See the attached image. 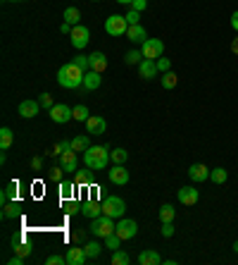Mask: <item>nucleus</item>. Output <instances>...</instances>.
Returning <instances> with one entry per match:
<instances>
[{"instance_id": "79ce46f5", "label": "nucleus", "mask_w": 238, "mask_h": 265, "mask_svg": "<svg viewBox=\"0 0 238 265\" xmlns=\"http://www.w3.org/2000/svg\"><path fill=\"white\" fill-rule=\"evenodd\" d=\"M155 63H157V70H160V74H164V72H169V70H171L169 57H157Z\"/></svg>"}, {"instance_id": "4d7b16f0", "label": "nucleus", "mask_w": 238, "mask_h": 265, "mask_svg": "<svg viewBox=\"0 0 238 265\" xmlns=\"http://www.w3.org/2000/svg\"><path fill=\"white\" fill-rule=\"evenodd\" d=\"M117 3H122V5H131L134 0H117Z\"/></svg>"}, {"instance_id": "473e14b6", "label": "nucleus", "mask_w": 238, "mask_h": 265, "mask_svg": "<svg viewBox=\"0 0 238 265\" xmlns=\"http://www.w3.org/2000/svg\"><path fill=\"white\" fill-rule=\"evenodd\" d=\"M102 249H105V246L98 244V241H89V244L83 246V251H86V256H89V258H98V256L102 253Z\"/></svg>"}, {"instance_id": "f3484780", "label": "nucleus", "mask_w": 238, "mask_h": 265, "mask_svg": "<svg viewBox=\"0 0 238 265\" xmlns=\"http://www.w3.org/2000/svg\"><path fill=\"white\" fill-rule=\"evenodd\" d=\"M126 38L134 43H145L148 41V31H145L141 24H131V27L126 29Z\"/></svg>"}, {"instance_id": "e433bc0d", "label": "nucleus", "mask_w": 238, "mask_h": 265, "mask_svg": "<svg viewBox=\"0 0 238 265\" xmlns=\"http://www.w3.org/2000/svg\"><path fill=\"white\" fill-rule=\"evenodd\" d=\"M177 84H179V77H177V74H174L171 70L164 72V74H162V86H164V89L169 91V89H174Z\"/></svg>"}, {"instance_id": "b1692460", "label": "nucleus", "mask_w": 238, "mask_h": 265, "mask_svg": "<svg viewBox=\"0 0 238 265\" xmlns=\"http://www.w3.org/2000/svg\"><path fill=\"white\" fill-rule=\"evenodd\" d=\"M12 249H14V253L17 256H24L27 258L29 253H31V244H27L21 237H12Z\"/></svg>"}, {"instance_id": "20e7f679", "label": "nucleus", "mask_w": 238, "mask_h": 265, "mask_svg": "<svg viewBox=\"0 0 238 265\" xmlns=\"http://www.w3.org/2000/svg\"><path fill=\"white\" fill-rule=\"evenodd\" d=\"M126 29H129V22L122 14H110L105 19V31L110 36H126Z\"/></svg>"}, {"instance_id": "864d4df0", "label": "nucleus", "mask_w": 238, "mask_h": 265, "mask_svg": "<svg viewBox=\"0 0 238 265\" xmlns=\"http://www.w3.org/2000/svg\"><path fill=\"white\" fill-rule=\"evenodd\" d=\"M231 27H233V31H238V10L231 14Z\"/></svg>"}, {"instance_id": "7c9ffc66", "label": "nucleus", "mask_w": 238, "mask_h": 265, "mask_svg": "<svg viewBox=\"0 0 238 265\" xmlns=\"http://www.w3.org/2000/svg\"><path fill=\"white\" fill-rule=\"evenodd\" d=\"M112 265H129L131 258H129V253L122 251V249H117V251H112V260H110Z\"/></svg>"}, {"instance_id": "72a5a7b5", "label": "nucleus", "mask_w": 238, "mask_h": 265, "mask_svg": "<svg viewBox=\"0 0 238 265\" xmlns=\"http://www.w3.org/2000/svg\"><path fill=\"white\" fill-rule=\"evenodd\" d=\"M19 215V203H7V206H3V220H12V217Z\"/></svg>"}, {"instance_id": "4c0bfd02", "label": "nucleus", "mask_w": 238, "mask_h": 265, "mask_svg": "<svg viewBox=\"0 0 238 265\" xmlns=\"http://www.w3.org/2000/svg\"><path fill=\"white\" fill-rule=\"evenodd\" d=\"M72 63H74L76 67H81L83 72H89V70H91V60H89V55H83V53H79V55L72 57Z\"/></svg>"}, {"instance_id": "bb28decb", "label": "nucleus", "mask_w": 238, "mask_h": 265, "mask_svg": "<svg viewBox=\"0 0 238 265\" xmlns=\"http://www.w3.org/2000/svg\"><path fill=\"white\" fill-rule=\"evenodd\" d=\"M12 141H14L12 129H10V127H3V129H0V148L7 151V148L12 146Z\"/></svg>"}, {"instance_id": "9d476101", "label": "nucleus", "mask_w": 238, "mask_h": 265, "mask_svg": "<svg viewBox=\"0 0 238 265\" xmlns=\"http://www.w3.org/2000/svg\"><path fill=\"white\" fill-rule=\"evenodd\" d=\"M86 129H89L91 136H100V134L107 132V122H105V117H100V115H91V117L86 119Z\"/></svg>"}, {"instance_id": "6e6d98bb", "label": "nucleus", "mask_w": 238, "mask_h": 265, "mask_svg": "<svg viewBox=\"0 0 238 265\" xmlns=\"http://www.w3.org/2000/svg\"><path fill=\"white\" fill-rule=\"evenodd\" d=\"M231 50H233V53H236V55H238V38H233V43H231Z\"/></svg>"}, {"instance_id": "3c124183", "label": "nucleus", "mask_w": 238, "mask_h": 265, "mask_svg": "<svg viewBox=\"0 0 238 265\" xmlns=\"http://www.w3.org/2000/svg\"><path fill=\"white\" fill-rule=\"evenodd\" d=\"M64 153V148H62V144H55L53 151H50V155H62Z\"/></svg>"}, {"instance_id": "a878e982", "label": "nucleus", "mask_w": 238, "mask_h": 265, "mask_svg": "<svg viewBox=\"0 0 238 265\" xmlns=\"http://www.w3.org/2000/svg\"><path fill=\"white\" fill-rule=\"evenodd\" d=\"M76 181H72V179H62L60 181V194H62V198H72L74 196V191H76Z\"/></svg>"}, {"instance_id": "ea45409f", "label": "nucleus", "mask_w": 238, "mask_h": 265, "mask_svg": "<svg viewBox=\"0 0 238 265\" xmlns=\"http://www.w3.org/2000/svg\"><path fill=\"white\" fill-rule=\"evenodd\" d=\"M126 160H129V153H126L124 148H115V151H112V162H115V165H124Z\"/></svg>"}, {"instance_id": "39448f33", "label": "nucleus", "mask_w": 238, "mask_h": 265, "mask_svg": "<svg viewBox=\"0 0 238 265\" xmlns=\"http://www.w3.org/2000/svg\"><path fill=\"white\" fill-rule=\"evenodd\" d=\"M124 210H126V203L119 198V196H107L102 201V215H110V217H122Z\"/></svg>"}, {"instance_id": "052dcab7", "label": "nucleus", "mask_w": 238, "mask_h": 265, "mask_svg": "<svg viewBox=\"0 0 238 265\" xmlns=\"http://www.w3.org/2000/svg\"><path fill=\"white\" fill-rule=\"evenodd\" d=\"M91 3H100V0H91Z\"/></svg>"}, {"instance_id": "0eeeda50", "label": "nucleus", "mask_w": 238, "mask_h": 265, "mask_svg": "<svg viewBox=\"0 0 238 265\" xmlns=\"http://www.w3.org/2000/svg\"><path fill=\"white\" fill-rule=\"evenodd\" d=\"M69 38H72V46H74L76 50H83L86 46H89L91 29H89V27H83V24H76V27L72 29V34H69Z\"/></svg>"}, {"instance_id": "1a4fd4ad", "label": "nucleus", "mask_w": 238, "mask_h": 265, "mask_svg": "<svg viewBox=\"0 0 238 265\" xmlns=\"http://www.w3.org/2000/svg\"><path fill=\"white\" fill-rule=\"evenodd\" d=\"M117 234L126 241V239H134L138 234V222L136 220H126V217H119V222H117Z\"/></svg>"}, {"instance_id": "ddd939ff", "label": "nucleus", "mask_w": 238, "mask_h": 265, "mask_svg": "<svg viewBox=\"0 0 238 265\" xmlns=\"http://www.w3.org/2000/svg\"><path fill=\"white\" fill-rule=\"evenodd\" d=\"M107 177H110V181H112V184H117V187L129 184V170L124 168V165H115V168H110Z\"/></svg>"}, {"instance_id": "a19ab883", "label": "nucleus", "mask_w": 238, "mask_h": 265, "mask_svg": "<svg viewBox=\"0 0 238 265\" xmlns=\"http://www.w3.org/2000/svg\"><path fill=\"white\" fill-rule=\"evenodd\" d=\"M124 17H126V22H129V27L131 24H141V12H138V10H131L129 7V12L124 14Z\"/></svg>"}, {"instance_id": "8fccbe9b", "label": "nucleus", "mask_w": 238, "mask_h": 265, "mask_svg": "<svg viewBox=\"0 0 238 265\" xmlns=\"http://www.w3.org/2000/svg\"><path fill=\"white\" fill-rule=\"evenodd\" d=\"M7 263L10 265H24V256H17V253H14V258H10Z\"/></svg>"}, {"instance_id": "c756f323", "label": "nucleus", "mask_w": 238, "mask_h": 265, "mask_svg": "<svg viewBox=\"0 0 238 265\" xmlns=\"http://www.w3.org/2000/svg\"><path fill=\"white\" fill-rule=\"evenodd\" d=\"M64 22L72 24V27H76V24L81 22V12H79L76 7H67V10H64Z\"/></svg>"}, {"instance_id": "13d9d810", "label": "nucleus", "mask_w": 238, "mask_h": 265, "mask_svg": "<svg viewBox=\"0 0 238 265\" xmlns=\"http://www.w3.org/2000/svg\"><path fill=\"white\" fill-rule=\"evenodd\" d=\"M233 251H236V253H238V241H236V244H233Z\"/></svg>"}, {"instance_id": "58836bf2", "label": "nucleus", "mask_w": 238, "mask_h": 265, "mask_svg": "<svg viewBox=\"0 0 238 265\" xmlns=\"http://www.w3.org/2000/svg\"><path fill=\"white\" fill-rule=\"evenodd\" d=\"M91 117V112L86 105H74V119L76 122H86V119Z\"/></svg>"}, {"instance_id": "f03ea898", "label": "nucleus", "mask_w": 238, "mask_h": 265, "mask_svg": "<svg viewBox=\"0 0 238 265\" xmlns=\"http://www.w3.org/2000/svg\"><path fill=\"white\" fill-rule=\"evenodd\" d=\"M83 74L86 72L81 67H76L74 63L62 65L60 70H57V84L62 89H79V86H83Z\"/></svg>"}, {"instance_id": "423d86ee", "label": "nucleus", "mask_w": 238, "mask_h": 265, "mask_svg": "<svg viewBox=\"0 0 238 265\" xmlns=\"http://www.w3.org/2000/svg\"><path fill=\"white\" fill-rule=\"evenodd\" d=\"M48 115H50V119H53L55 125H64L69 119H74V108H69V105H64V103H55L53 108L48 110Z\"/></svg>"}, {"instance_id": "4be33fe9", "label": "nucleus", "mask_w": 238, "mask_h": 265, "mask_svg": "<svg viewBox=\"0 0 238 265\" xmlns=\"http://www.w3.org/2000/svg\"><path fill=\"white\" fill-rule=\"evenodd\" d=\"M72 148H74L76 153H86V151L91 148L89 134H79V136H74V139H72Z\"/></svg>"}, {"instance_id": "6e6552de", "label": "nucleus", "mask_w": 238, "mask_h": 265, "mask_svg": "<svg viewBox=\"0 0 238 265\" xmlns=\"http://www.w3.org/2000/svg\"><path fill=\"white\" fill-rule=\"evenodd\" d=\"M141 53L143 57H148V60H157V57H162L164 53V43L160 38H148L145 43H141Z\"/></svg>"}, {"instance_id": "9b49d317", "label": "nucleus", "mask_w": 238, "mask_h": 265, "mask_svg": "<svg viewBox=\"0 0 238 265\" xmlns=\"http://www.w3.org/2000/svg\"><path fill=\"white\" fill-rule=\"evenodd\" d=\"M177 196H179V203H184V206H196L200 201V191L196 187H181L177 191Z\"/></svg>"}, {"instance_id": "c03bdc74", "label": "nucleus", "mask_w": 238, "mask_h": 265, "mask_svg": "<svg viewBox=\"0 0 238 265\" xmlns=\"http://www.w3.org/2000/svg\"><path fill=\"white\" fill-rule=\"evenodd\" d=\"M160 232H162L164 239L174 237V232H177V230H174V222H162V230H160Z\"/></svg>"}, {"instance_id": "bf43d9fd", "label": "nucleus", "mask_w": 238, "mask_h": 265, "mask_svg": "<svg viewBox=\"0 0 238 265\" xmlns=\"http://www.w3.org/2000/svg\"><path fill=\"white\" fill-rule=\"evenodd\" d=\"M5 3H19V0H5Z\"/></svg>"}, {"instance_id": "2f4dec72", "label": "nucleus", "mask_w": 238, "mask_h": 265, "mask_svg": "<svg viewBox=\"0 0 238 265\" xmlns=\"http://www.w3.org/2000/svg\"><path fill=\"white\" fill-rule=\"evenodd\" d=\"M74 181L79 187H91L93 184V175H91V170H81V172H76Z\"/></svg>"}, {"instance_id": "f257e3e1", "label": "nucleus", "mask_w": 238, "mask_h": 265, "mask_svg": "<svg viewBox=\"0 0 238 265\" xmlns=\"http://www.w3.org/2000/svg\"><path fill=\"white\" fill-rule=\"evenodd\" d=\"M110 160H112V151L107 146H91L86 153H83V162L89 170H95V172H102L107 170Z\"/></svg>"}, {"instance_id": "f8f14e48", "label": "nucleus", "mask_w": 238, "mask_h": 265, "mask_svg": "<svg viewBox=\"0 0 238 265\" xmlns=\"http://www.w3.org/2000/svg\"><path fill=\"white\" fill-rule=\"evenodd\" d=\"M38 110H41V103H38V100H21L19 108H17V115L24 119H31L38 115Z\"/></svg>"}, {"instance_id": "f704fd0d", "label": "nucleus", "mask_w": 238, "mask_h": 265, "mask_svg": "<svg viewBox=\"0 0 238 265\" xmlns=\"http://www.w3.org/2000/svg\"><path fill=\"white\" fill-rule=\"evenodd\" d=\"M210 179L214 181V184H224V181L229 179V172H226L224 168H214V170H210Z\"/></svg>"}, {"instance_id": "603ef678", "label": "nucleus", "mask_w": 238, "mask_h": 265, "mask_svg": "<svg viewBox=\"0 0 238 265\" xmlns=\"http://www.w3.org/2000/svg\"><path fill=\"white\" fill-rule=\"evenodd\" d=\"M41 165H43L41 158H34V160H31V168H34V172H38V170H41Z\"/></svg>"}, {"instance_id": "393cba45", "label": "nucleus", "mask_w": 238, "mask_h": 265, "mask_svg": "<svg viewBox=\"0 0 238 265\" xmlns=\"http://www.w3.org/2000/svg\"><path fill=\"white\" fill-rule=\"evenodd\" d=\"M14 196H17V181H10V184L5 187V191L0 194V203L7 206L10 201H14Z\"/></svg>"}, {"instance_id": "dca6fc26", "label": "nucleus", "mask_w": 238, "mask_h": 265, "mask_svg": "<svg viewBox=\"0 0 238 265\" xmlns=\"http://www.w3.org/2000/svg\"><path fill=\"white\" fill-rule=\"evenodd\" d=\"M89 260V256H86V251H83V246L79 249V246H72L67 251V265H83Z\"/></svg>"}, {"instance_id": "c9c22d12", "label": "nucleus", "mask_w": 238, "mask_h": 265, "mask_svg": "<svg viewBox=\"0 0 238 265\" xmlns=\"http://www.w3.org/2000/svg\"><path fill=\"white\" fill-rule=\"evenodd\" d=\"M145 57H143V53L141 50H129L126 55H124V63L126 65H141Z\"/></svg>"}, {"instance_id": "6ab92c4d", "label": "nucleus", "mask_w": 238, "mask_h": 265, "mask_svg": "<svg viewBox=\"0 0 238 265\" xmlns=\"http://www.w3.org/2000/svg\"><path fill=\"white\" fill-rule=\"evenodd\" d=\"M89 60H91V70H93V72H100V74H102V72L107 70V57H105V53H100V50L91 53Z\"/></svg>"}, {"instance_id": "09e8293b", "label": "nucleus", "mask_w": 238, "mask_h": 265, "mask_svg": "<svg viewBox=\"0 0 238 265\" xmlns=\"http://www.w3.org/2000/svg\"><path fill=\"white\" fill-rule=\"evenodd\" d=\"M67 213H69V215H76V213H81V206L72 201V203H69V206H67Z\"/></svg>"}, {"instance_id": "4468645a", "label": "nucleus", "mask_w": 238, "mask_h": 265, "mask_svg": "<svg viewBox=\"0 0 238 265\" xmlns=\"http://www.w3.org/2000/svg\"><path fill=\"white\" fill-rule=\"evenodd\" d=\"M157 74H160V70H157V63L155 60H148V57H145V60H143L141 65H138V77L141 79H155Z\"/></svg>"}, {"instance_id": "49530a36", "label": "nucleus", "mask_w": 238, "mask_h": 265, "mask_svg": "<svg viewBox=\"0 0 238 265\" xmlns=\"http://www.w3.org/2000/svg\"><path fill=\"white\" fill-rule=\"evenodd\" d=\"M62 172H64V170H62V165H60V168H53L50 172H48V179H53V181H62Z\"/></svg>"}, {"instance_id": "a211bd4d", "label": "nucleus", "mask_w": 238, "mask_h": 265, "mask_svg": "<svg viewBox=\"0 0 238 265\" xmlns=\"http://www.w3.org/2000/svg\"><path fill=\"white\" fill-rule=\"evenodd\" d=\"M60 165L64 172H76V165H79V160H76V151H64V153L60 155Z\"/></svg>"}, {"instance_id": "aec40b11", "label": "nucleus", "mask_w": 238, "mask_h": 265, "mask_svg": "<svg viewBox=\"0 0 238 265\" xmlns=\"http://www.w3.org/2000/svg\"><path fill=\"white\" fill-rule=\"evenodd\" d=\"M102 84V74L100 72H93V70H89L86 74H83V89H89V91H93V89H98V86Z\"/></svg>"}, {"instance_id": "a18cd8bd", "label": "nucleus", "mask_w": 238, "mask_h": 265, "mask_svg": "<svg viewBox=\"0 0 238 265\" xmlns=\"http://www.w3.org/2000/svg\"><path fill=\"white\" fill-rule=\"evenodd\" d=\"M48 265H67V256H48Z\"/></svg>"}, {"instance_id": "5701e85b", "label": "nucleus", "mask_w": 238, "mask_h": 265, "mask_svg": "<svg viewBox=\"0 0 238 265\" xmlns=\"http://www.w3.org/2000/svg\"><path fill=\"white\" fill-rule=\"evenodd\" d=\"M138 263L141 265H160L162 263V256H160L157 251H150L148 249V251H143L141 256H138Z\"/></svg>"}, {"instance_id": "cd10ccee", "label": "nucleus", "mask_w": 238, "mask_h": 265, "mask_svg": "<svg viewBox=\"0 0 238 265\" xmlns=\"http://www.w3.org/2000/svg\"><path fill=\"white\" fill-rule=\"evenodd\" d=\"M122 241L124 239L117 234V232H112V234H107L105 237V249H110V251H117V249H122Z\"/></svg>"}, {"instance_id": "412c9836", "label": "nucleus", "mask_w": 238, "mask_h": 265, "mask_svg": "<svg viewBox=\"0 0 238 265\" xmlns=\"http://www.w3.org/2000/svg\"><path fill=\"white\" fill-rule=\"evenodd\" d=\"M81 213L86 217H91V220H95V217L102 215V203H95V201H89L81 206Z\"/></svg>"}, {"instance_id": "2eb2a0df", "label": "nucleus", "mask_w": 238, "mask_h": 265, "mask_svg": "<svg viewBox=\"0 0 238 265\" xmlns=\"http://www.w3.org/2000/svg\"><path fill=\"white\" fill-rule=\"evenodd\" d=\"M188 177L193 181H205V179H210V168L207 165H203V162H193L188 168Z\"/></svg>"}, {"instance_id": "37998d69", "label": "nucleus", "mask_w": 238, "mask_h": 265, "mask_svg": "<svg viewBox=\"0 0 238 265\" xmlns=\"http://www.w3.org/2000/svg\"><path fill=\"white\" fill-rule=\"evenodd\" d=\"M38 103H41V108H48V110H50V108H53V96H50V93H41V96H38Z\"/></svg>"}, {"instance_id": "c85d7f7f", "label": "nucleus", "mask_w": 238, "mask_h": 265, "mask_svg": "<svg viewBox=\"0 0 238 265\" xmlns=\"http://www.w3.org/2000/svg\"><path fill=\"white\" fill-rule=\"evenodd\" d=\"M174 215H177V210L171 203H164L162 208H160V220L162 222H174Z\"/></svg>"}, {"instance_id": "7ed1b4c3", "label": "nucleus", "mask_w": 238, "mask_h": 265, "mask_svg": "<svg viewBox=\"0 0 238 265\" xmlns=\"http://www.w3.org/2000/svg\"><path fill=\"white\" fill-rule=\"evenodd\" d=\"M117 230V225H115V217H110V215H100V217H95V220H91V234L93 237H107V234H112V232Z\"/></svg>"}, {"instance_id": "5fc2aeb1", "label": "nucleus", "mask_w": 238, "mask_h": 265, "mask_svg": "<svg viewBox=\"0 0 238 265\" xmlns=\"http://www.w3.org/2000/svg\"><path fill=\"white\" fill-rule=\"evenodd\" d=\"M72 29H74V27H72V24H67V22H64V24H62V27H60V31H62V34H72Z\"/></svg>"}, {"instance_id": "de8ad7c7", "label": "nucleus", "mask_w": 238, "mask_h": 265, "mask_svg": "<svg viewBox=\"0 0 238 265\" xmlns=\"http://www.w3.org/2000/svg\"><path fill=\"white\" fill-rule=\"evenodd\" d=\"M129 7H131V10H138V12H143V10L148 7V0H134Z\"/></svg>"}]
</instances>
